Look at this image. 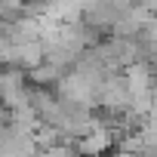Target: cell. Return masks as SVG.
Returning a JSON list of instances; mask_svg holds the SVG:
<instances>
[{
    "label": "cell",
    "instance_id": "2",
    "mask_svg": "<svg viewBox=\"0 0 157 157\" xmlns=\"http://www.w3.org/2000/svg\"><path fill=\"white\" fill-rule=\"evenodd\" d=\"M111 145H114V132H111L105 123L93 126L86 136H80V139L74 142V148H77L80 157H105V154L111 151Z\"/></svg>",
    "mask_w": 157,
    "mask_h": 157
},
{
    "label": "cell",
    "instance_id": "1",
    "mask_svg": "<svg viewBox=\"0 0 157 157\" xmlns=\"http://www.w3.org/2000/svg\"><path fill=\"white\" fill-rule=\"evenodd\" d=\"M96 108H102L105 114H120L129 108V90L123 74H108L96 90Z\"/></svg>",
    "mask_w": 157,
    "mask_h": 157
}]
</instances>
